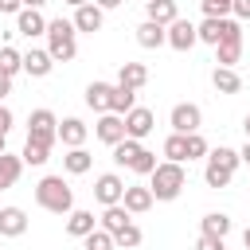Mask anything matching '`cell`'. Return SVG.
<instances>
[{
	"label": "cell",
	"mask_w": 250,
	"mask_h": 250,
	"mask_svg": "<svg viewBox=\"0 0 250 250\" xmlns=\"http://www.w3.org/2000/svg\"><path fill=\"white\" fill-rule=\"evenodd\" d=\"M188 188V172H184V164H176V160H156V168L148 172V191H152V199H176L180 191Z\"/></svg>",
	"instance_id": "cell-1"
},
{
	"label": "cell",
	"mask_w": 250,
	"mask_h": 250,
	"mask_svg": "<svg viewBox=\"0 0 250 250\" xmlns=\"http://www.w3.org/2000/svg\"><path fill=\"white\" fill-rule=\"evenodd\" d=\"M35 203L51 215H66V211H74V191L62 176H43L35 184Z\"/></svg>",
	"instance_id": "cell-2"
},
{
	"label": "cell",
	"mask_w": 250,
	"mask_h": 250,
	"mask_svg": "<svg viewBox=\"0 0 250 250\" xmlns=\"http://www.w3.org/2000/svg\"><path fill=\"white\" fill-rule=\"evenodd\" d=\"M207 168H203V180H207V188H227L230 180H234V172H238V152L234 148H227V145H219V148H207Z\"/></svg>",
	"instance_id": "cell-3"
},
{
	"label": "cell",
	"mask_w": 250,
	"mask_h": 250,
	"mask_svg": "<svg viewBox=\"0 0 250 250\" xmlns=\"http://www.w3.org/2000/svg\"><path fill=\"white\" fill-rule=\"evenodd\" d=\"M78 31H74V23L70 20H47V55L55 59V62H70L74 55H78V39H74Z\"/></svg>",
	"instance_id": "cell-4"
},
{
	"label": "cell",
	"mask_w": 250,
	"mask_h": 250,
	"mask_svg": "<svg viewBox=\"0 0 250 250\" xmlns=\"http://www.w3.org/2000/svg\"><path fill=\"white\" fill-rule=\"evenodd\" d=\"M27 137L31 141H43V145H55L59 141V117L51 109H35L27 117Z\"/></svg>",
	"instance_id": "cell-5"
},
{
	"label": "cell",
	"mask_w": 250,
	"mask_h": 250,
	"mask_svg": "<svg viewBox=\"0 0 250 250\" xmlns=\"http://www.w3.org/2000/svg\"><path fill=\"white\" fill-rule=\"evenodd\" d=\"M168 121H172V133H195L203 125V109L195 102H180V105H172Z\"/></svg>",
	"instance_id": "cell-6"
},
{
	"label": "cell",
	"mask_w": 250,
	"mask_h": 250,
	"mask_svg": "<svg viewBox=\"0 0 250 250\" xmlns=\"http://www.w3.org/2000/svg\"><path fill=\"white\" fill-rule=\"evenodd\" d=\"M238 59H242V27L234 23V27L215 43V62H219V66H234Z\"/></svg>",
	"instance_id": "cell-7"
},
{
	"label": "cell",
	"mask_w": 250,
	"mask_h": 250,
	"mask_svg": "<svg viewBox=\"0 0 250 250\" xmlns=\"http://www.w3.org/2000/svg\"><path fill=\"white\" fill-rule=\"evenodd\" d=\"M121 191H125V180H121L117 172H102V176L94 180V199H98L102 207L121 203Z\"/></svg>",
	"instance_id": "cell-8"
},
{
	"label": "cell",
	"mask_w": 250,
	"mask_h": 250,
	"mask_svg": "<svg viewBox=\"0 0 250 250\" xmlns=\"http://www.w3.org/2000/svg\"><path fill=\"white\" fill-rule=\"evenodd\" d=\"M238 20H230V16H203V23H195V35H199V43H219L230 27H234Z\"/></svg>",
	"instance_id": "cell-9"
},
{
	"label": "cell",
	"mask_w": 250,
	"mask_h": 250,
	"mask_svg": "<svg viewBox=\"0 0 250 250\" xmlns=\"http://www.w3.org/2000/svg\"><path fill=\"white\" fill-rule=\"evenodd\" d=\"M195 43H199V35H195V23L176 16V20L168 23V47H172V51H191Z\"/></svg>",
	"instance_id": "cell-10"
},
{
	"label": "cell",
	"mask_w": 250,
	"mask_h": 250,
	"mask_svg": "<svg viewBox=\"0 0 250 250\" xmlns=\"http://www.w3.org/2000/svg\"><path fill=\"white\" fill-rule=\"evenodd\" d=\"M152 125H156V117H152V109H145V105H133V109L125 113V137H133V141H145V137L152 133Z\"/></svg>",
	"instance_id": "cell-11"
},
{
	"label": "cell",
	"mask_w": 250,
	"mask_h": 250,
	"mask_svg": "<svg viewBox=\"0 0 250 250\" xmlns=\"http://www.w3.org/2000/svg\"><path fill=\"white\" fill-rule=\"evenodd\" d=\"M94 137L113 148V145L125 137V117H121V113H102V117L94 121Z\"/></svg>",
	"instance_id": "cell-12"
},
{
	"label": "cell",
	"mask_w": 250,
	"mask_h": 250,
	"mask_svg": "<svg viewBox=\"0 0 250 250\" xmlns=\"http://www.w3.org/2000/svg\"><path fill=\"white\" fill-rule=\"evenodd\" d=\"M70 23H74V31H90V35H94V31H102V23H105V12H102V8L90 0V4L74 8V20H70Z\"/></svg>",
	"instance_id": "cell-13"
},
{
	"label": "cell",
	"mask_w": 250,
	"mask_h": 250,
	"mask_svg": "<svg viewBox=\"0 0 250 250\" xmlns=\"http://www.w3.org/2000/svg\"><path fill=\"white\" fill-rule=\"evenodd\" d=\"M16 31L27 35V39L47 35V20H43V12H39V8H20V12H16Z\"/></svg>",
	"instance_id": "cell-14"
},
{
	"label": "cell",
	"mask_w": 250,
	"mask_h": 250,
	"mask_svg": "<svg viewBox=\"0 0 250 250\" xmlns=\"http://www.w3.org/2000/svg\"><path fill=\"white\" fill-rule=\"evenodd\" d=\"M152 203H156V199H152V191H148V188H141V184H133V188H125V191H121V207H125L129 215H145Z\"/></svg>",
	"instance_id": "cell-15"
},
{
	"label": "cell",
	"mask_w": 250,
	"mask_h": 250,
	"mask_svg": "<svg viewBox=\"0 0 250 250\" xmlns=\"http://www.w3.org/2000/svg\"><path fill=\"white\" fill-rule=\"evenodd\" d=\"M23 230H27L23 207H0V234H4V238H20Z\"/></svg>",
	"instance_id": "cell-16"
},
{
	"label": "cell",
	"mask_w": 250,
	"mask_h": 250,
	"mask_svg": "<svg viewBox=\"0 0 250 250\" xmlns=\"http://www.w3.org/2000/svg\"><path fill=\"white\" fill-rule=\"evenodd\" d=\"M137 43H141L145 51H156V47H164V43H168V27H164V23L145 20V23L137 27Z\"/></svg>",
	"instance_id": "cell-17"
},
{
	"label": "cell",
	"mask_w": 250,
	"mask_h": 250,
	"mask_svg": "<svg viewBox=\"0 0 250 250\" xmlns=\"http://www.w3.org/2000/svg\"><path fill=\"white\" fill-rule=\"evenodd\" d=\"M148 82V66L145 62H121V70H117V86H125V90H141Z\"/></svg>",
	"instance_id": "cell-18"
},
{
	"label": "cell",
	"mask_w": 250,
	"mask_h": 250,
	"mask_svg": "<svg viewBox=\"0 0 250 250\" xmlns=\"http://www.w3.org/2000/svg\"><path fill=\"white\" fill-rule=\"evenodd\" d=\"M86 133H90V129H86V121H78V117H62V121H59V141H62L66 148H78V145L86 141Z\"/></svg>",
	"instance_id": "cell-19"
},
{
	"label": "cell",
	"mask_w": 250,
	"mask_h": 250,
	"mask_svg": "<svg viewBox=\"0 0 250 250\" xmlns=\"http://www.w3.org/2000/svg\"><path fill=\"white\" fill-rule=\"evenodd\" d=\"M98 227V219H94V211H82V207H74V211H66V234H74V238H86L90 230Z\"/></svg>",
	"instance_id": "cell-20"
},
{
	"label": "cell",
	"mask_w": 250,
	"mask_h": 250,
	"mask_svg": "<svg viewBox=\"0 0 250 250\" xmlns=\"http://www.w3.org/2000/svg\"><path fill=\"white\" fill-rule=\"evenodd\" d=\"M211 86H215L219 94H238V90H242V78H238L234 66H215V70H211Z\"/></svg>",
	"instance_id": "cell-21"
},
{
	"label": "cell",
	"mask_w": 250,
	"mask_h": 250,
	"mask_svg": "<svg viewBox=\"0 0 250 250\" xmlns=\"http://www.w3.org/2000/svg\"><path fill=\"white\" fill-rule=\"evenodd\" d=\"M109 98H113V82H90L86 86V105L98 113H109Z\"/></svg>",
	"instance_id": "cell-22"
},
{
	"label": "cell",
	"mask_w": 250,
	"mask_h": 250,
	"mask_svg": "<svg viewBox=\"0 0 250 250\" xmlns=\"http://www.w3.org/2000/svg\"><path fill=\"white\" fill-rule=\"evenodd\" d=\"M51 66H55V59H51L47 51H35V47H31V51L23 55V70H27L31 78H47Z\"/></svg>",
	"instance_id": "cell-23"
},
{
	"label": "cell",
	"mask_w": 250,
	"mask_h": 250,
	"mask_svg": "<svg viewBox=\"0 0 250 250\" xmlns=\"http://www.w3.org/2000/svg\"><path fill=\"white\" fill-rule=\"evenodd\" d=\"M176 16H180V12H176V0H148V4H145V20H152V23H164V27H168Z\"/></svg>",
	"instance_id": "cell-24"
},
{
	"label": "cell",
	"mask_w": 250,
	"mask_h": 250,
	"mask_svg": "<svg viewBox=\"0 0 250 250\" xmlns=\"http://www.w3.org/2000/svg\"><path fill=\"white\" fill-rule=\"evenodd\" d=\"M20 172H23V156H12V152H0V191H4V188H16V180H20Z\"/></svg>",
	"instance_id": "cell-25"
},
{
	"label": "cell",
	"mask_w": 250,
	"mask_h": 250,
	"mask_svg": "<svg viewBox=\"0 0 250 250\" xmlns=\"http://www.w3.org/2000/svg\"><path fill=\"white\" fill-rule=\"evenodd\" d=\"M20 156H23V164L39 168V164H47V160H51V145H43V141H31V137H27V141H23V152H20Z\"/></svg>",
	"instance_id": "cell-26"
},
{
	"label": "cell",
	"mask_w": 250,
	"mask_h": 250,
	"mask_svg": "<svg viewBox=\"0 0 250 250\" xmlns=\"http://www.w3.org/2000/svg\"><path fill=\"white\" fill-rule=\"evenodd\" d=\"M145 145L141 141H133V137H121L117 145H113V164H121V168H129L133 160H137V152H141Z\"/></svg>",
	"instance_id": "cell-27"
},
{
	"label": "cell",
	"mask_w": 250,
	"mask_h": 250,
	"mask_svg": "<svg viewBox=\"0 0 250 250\" xmlns=\"http://www.w3.org/2000/svg\"><path fill=\"white\" fill-rule=\"evenodd\" d=\"M125 223H133V219H129V211H125L121 203H109V207L102 211V230H109V234H117V230H121Z\"/></svg>",
	"instance_id": "cell-28"
},
{
	"label": "cell",
	"mask_w": 250,
	"mask_h": 250,
	"mask_svg": "<svg viewBox=\"0 0 250 250\" xmlns=\"http://www.w3.org/2000/svg\"><path fill=\"white\" fill-rule=\"evenodd\" d=\"M90 164H94V160H90V152H86L82 145H78V148H70V152L62 156V168H66L70 176H82V172H90Z\"/></svg>",
	"instance_id": "cell-29"
},
{
	"label": "cell",
	"mask_w": 250,
	"mask_h": 250,
	"mask_svg": "<svg viewBox=\"0 0 250 250\" xmlns=\"http://www.w3.org/2000/svg\"><path fill=\"white\" fill-rule=\"evenodd\" d=\"M137 105V90H125V86H113V98H109V113H129Z\"/></svg>",
	"instance_id": "cell-30"
},
{
	"label": "cell",
	"mask_w": 250,
	"mask_h": 250,
	"mask_svg": "<svg viewBox=\"0 0 250 250\" xmlns=\"http://www.w3.org/2000/svg\"><path fill=\"white\" fill-rule=\"evenodd\" d=\"M164 156L176 160V164H184V160H188V133H168V141H164Z\"/></svg>",
	"instance_id": "cell-31"
},
{
	"label": "cell",
	"mask_w": 250,
	"mask_h": 250,
	"mask_svg": "<svg viewBox=\"0 0 250 250\" xmlns=\"http://www.w3.org/2000/svg\"><path fill=\"white\" fill-rule=\"evenodd\" d=\"M203 234L227 238V234H230V215H223V211H211V215H203Z\"/></svg>",
	"instance_id": "cell-32"
},
{
	"label": "cell",
	"mask_w": 250,
	"mask_h": 250,
	"mask_svg": "<svg viewBox=\"0 0 250 250\" xmlns=\"http://www.w3.org/2000/svg\"><path fill=\"white\" fill-rule=\"evenodd\" d=\"M0 70H4V74H12V78H16V74H20V70H23V55H20V51H16V47H0Z\"/></svg>",
	"instance_id": "cell-33"
},
{
	"label": "cell",
	"mask_w": 250,
	"mask_h": 250,
	"mask_svg": "<svg viewBox=\"0 0 250 250\" xmlns=\"http://www.w3.org/2000/svg\"><path fill=\"white\" fill-rule=\"evenodd\" d=\"M82 246H86V250H113V234L102 230V227H94V230L82 238Z\"/></svg>",
	"instance_id": "cell-34"
},
{
	"label": "cell",
	"mask_w": 250,
	"mask_h": 250,
	"mask_svg": "<svg viewBox=\"0 0 250 250\" xmlns=\"http://www.w3.org/2000/svg\"><path fill=\"white\" fill-rule=\"evenodd\" d=\"M113 246H141V227H133V223H125L117 234H113Z\"/></svg>",
	"instance_id": "cell-35"
},
{
	"label": "cell",
	"mask_w": 250,
	"mask_h": 250,
	"mask_svg": "<svg viewBox=\"0 0 250 250\" xmlns=\"http://www.w3.org/2000/svg\"><path fill=\"white\" fill-rule=\"evenodd\" d=\"M152 168H156V156H152L148 148H141V152H137V160L129 164V172H137V176H148Z\"/></svg>",
	"instance_id": "cell-36"
},
{
	"label": "cell",
	"mask_w": 250,
	"mask_h": 250,
	"mask_svg": "<svg viewBox=\"0 0 250 250\" xmlns=\"http://www.w3.org/2000/svg\"><path fill=\"white\" fill-rule=\"evenodd\" d=\"M199 156H207V141L195 129V133H188V160H199Z\"/></svg>",
	"instance_id": "cell-37"
},
{
	"label": "cell",
	"mask_w": 250,
	"mask_h": 250,
	"mask_svg": "<svg viewBox=\"0 0 250 250\" xmlns=\"http://www.w3.org/2000/svg\"><path fill=\"white\" fill-rule=\"evenodd\" d=\"M234 0H203V16H230Z\"/></svg>",
	"instance_id": "cell-38"
},
{
	"label": "cell",
	"mask_w": 250,
	"mask_h": 250,
	"mask_svg": "<svg viewBox=\"0 0 250 250\" xmlns=\"http://www.w3.org/2000/svg\"><path fill=\"white\" fill-rule=\"evenodd\" d=\"M195 250H227V246H223V238H215V234H199V238H195Z\"/></svg>",
	"instance_id": "cell-39"
},
{
	"label": "cell",
	"mask_w": 250,
	"mask_h": 250,
	"mask_svg": "<svg viewBox=\"0 0 250 250\" xmlns=\"http://www.w3.org/2000/svg\"><path fill=\"white\" fill-rule=\"evenodd\" d=\"M230 12H234L238 20H250V0H234V4H230Z\"/></svg>",
	"instance_id": "cell-40"
},
{
	"label": "cell",
	"mask_w": 250,
	"mask_h": 250,
	"mask_svg": "<svg viewBox=\"0 0 250 250\" xmlns=\"http://www.w3.org/2000/svg\"><path fill=\"white\" fill-rule=\"evenodd\" d=\"M12 121H16V117H12V109H8V105H0V133H8V129H12Z\"/></svg>",
	"instance_id": "cell-41"
},
{
	"label": "cell",
	"mask_w": 250,
	"mask_h": 250,
	"mask_svg": "<svg viewBox=\"0 0 250 250\" xmlns=\"http://www.w3.org/2000/svg\"><path fill=\"white\" fill-rule=\"evenodd\" d=\"M8 94H12V74L0 70V98H8Z\"/></svg>",
	"instance_id": "cell-42"
},
{
	"label": "cell",
	"mask_w": 250,
	"mask_h": 250,
	"mask_svg": "<svg viewBox=\"0 0 250 250\" xmlns=\"http://www.w3.org/2000/svg\"><path fill=\"white\" fill-rule=\"evenodd\" d=\"M20 8H23L20 0H0V12H20Z\"/></svg>",
	"instance_id": "cell-43"
},
{
	"label": "cell",
	"mask_w": 250,
	"mask_h": 250,
	"mask_svg": "<svg viewBox=\"0 0 250 250\" xmlns=\"http://www.w3.org/2000/svg\"><path fill=\"white\" fill-rule=\"evenodd\" d=\"M94 4H98V8H102V12H109V8H117V4H121V0H94Z\"/></svg>",
	"instance_id": "cell-44"
},
{
	"label": "cell",
	"mask_w": 250,
	"mask_h": 250,
	"mask_svg": "<svg viewBox=\"0 0 250 250\" xmlns=\"http://www.w3.org/2000/svg\"><path fill=\"white\" fill-rule=\"evenodd\" d=\"M238 160H242V164H250V141L242 145V152H238Z\"/></svg>",
	"instance_id": "cell-45"
},
{
	"label": "cell",
	"mask_w": 250,
	"mask_h": 250,
	"mask_svg": "<svg viewBox=\"0 0 250 250\" xmlns=\"http://www.w3.org/2000/svg\"><path fill=\"white\" fill-rule=\"evenodd\" d=\"M20 4H23V8H43L47 0H20Z\"/></svg>",
	"instance_id": "cell-46"
},
{
	"label": "cell",
	"mask_w": 250,
	"mask_h": 250,
	"mask_svg": "<svg viewBox=\"0 0 250 250\" xmlns=\"http://www.w3.org/2000/svg\"><path fill=\"white\" fill-rule=\"evenodd\" d=\"M242 133H246V141H250V113L242 117Z\"/></svg>",
	"instance_id": "cell-47"
},
{
	"label": "cell",
	"mask_w": 250,
	"mask_h": 250,
	"mask_svg": "<svg viewBox=\"0 0 250 250\" xmlns=\"http://www.w3.org/2000/svg\"><path fill=\"white\" fill-rule=\"evenodd\" d=\"M0 152H8V133H0Z\"/></svg>",
	"instance_id": "cell-48"
},
{
	"label": "cell",
	"mask_w": 250,
	"mask_h": 250,
	"mask_svg": "<svg viewBox=\"0 0 250 250\" xmlns=\"http://www.w3.org/2000/svg\"><path fill=\"white\" fill-rule=\"evenodd\" d=\"M62 4H70V8H82V4H90V0H62Z\"/></svg>",
	"instance_id": "cell-49"
},
{
	"label": "cell",
	"mask_w": 250,
	"mask_h": 250,
	"mask_svg": "<svg viewBox=\"0 0 250 250\" xmlns=\"http://www.w3.org/2000/svg\"><path fill=\"white\" fill-rule=\"evenodd\" d=\"M242 246H246V250H250V227H246V230H242Z\"/></svg>",
	"instance_id": "cell-50"
},
{
	"label": "cell",
	"mask_w": 250,
	"mask_h": 250,
	"mask_svg": "<svg viewBox=\"0 0 250 250\" xmlns=\"http://www.w3.org/2000/svg\"><path fill=\"white\" fill-rule=\"evenodd\" d=\"M141 4H148V0H141Z\"/></svg>",
	"instance_id": "cell-51"
}]
</instances>
